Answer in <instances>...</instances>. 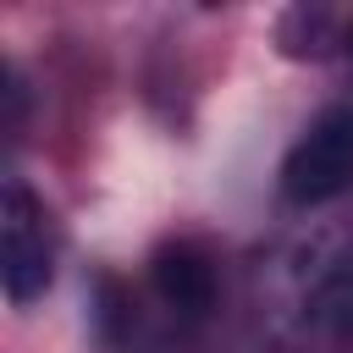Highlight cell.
Returning <instances> with one entry per match:
<instances>
[{"label":"cell","instance_id":"obj_1","mask_svg":"<svg viewBox=\"0 0 353 353\" xmlns=\"http://www.w3.org/2000/svg\"><path fill=\"white\" fill-rule=\"evenodd\" d=\"M55 254H61L55 215L44 210V199L28 182L6 176V188H0V281L17 309H28L33 298L50 292Z\"/></svg>","mask_w":353,"mask_h":353},{"label":"cell","instance_id":"obj_2","mask_svg":"<svg viewBox=\"0 0 353 353\" xmlns=\"http://www.w3.org/2000/svg\"><path fill=\"white\" fill-rule=\"evenodd\" d=\"M353 193V99L325 105L281 160V199L309 210Z\"/></svg>","mask_w":353,"mask_h":353},{"label":"cell","instance_id":"obj_3","mask_svg":"<svg viewBox=\"0 0 353 353\" xmlns=\"http://www.w3.org/2000/svg\"><path fill=\"white\" fill-rule=\"evenodd\" d=\"M149 281L154 292L165 298V309L199 320L215 309V292H221V270H215V254L199 243V237H165L149 259Z\"/></svg>","mask_w":353,"mask_h":353},{"label":"cell","instance_id":"obj_4","mask_svg":"<svg viewBox=\"0 0 353 353\" xmlns=\"http://www.w3.org/2000/svg\"><path fill=\"white\" fill-rule=\"evenodd\" d=\"M276 44H281V55H292V61L342 55V11H331V6H292V11H281V22H276Z\"/></svg>","mask_w":353,"mask_h":353},{"label":"cell","instance_id":"obj_5","mask_svg":"<svg viewBox=\"0 0 353 353\" xmlns=\"http://www.w3.org/2000/svg\"><path fill=\"white\" fill-rule=\"evenodd\" d=\"M342 61H353V17H342Z\"/></svg>","mask_w":353,"mask_h":353}]
</instances>
